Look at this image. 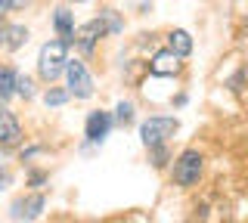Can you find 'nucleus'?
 Returning <instances> with one entry per match:
<instances>
[{"mask_svg":"<svg viewBox=\"0 0 248 223\" xmlns=\"http://www.w3.org/2000/svg\"><path fill=\"white\" fill-rule=\"evenodd\" d=\"M65 62H68V44L59 41V37L56 41H46L41 47V56H37V74H41L46 84H53L65 72Z\"/></svg>","mask_w":248,"mask_h":223,"instance_id":"f257e3e1","label":"nucleus"},{"mask_svg":"<svg viewBox=\"0 0 248 223\" xmlns=\"http://www.w3.org/2000/svg\"><path fill=\"white\" fill-rule=\"evenodd\" d=\"M118 28H121V22H118V16H115V10H106V13H99V19H90L87 25L78 28L72 44H81V50L90 53L99 37L108 34V31H118Z\"/></svg>","mask_w":248,"mask_h":223,"instance_id":"f03ea898","label":"nucleus"},{"mask_svg":"<svg viewBox=\"0 0 248 223\" xmlns=\"http://www.w3.org/2000/svg\"><path fill=\"white\" fill-rule=\"evenodd\" d=\"M177 130H180V121H177V118H165V115H158V118L143 121L140 134H143L146 149H152V146H165L170 136L177 134Z\"/></svg>","mask_w":248,"mask_h":223,"instance_id":"7ed1b4c3","label":"nucleus"},{"mask_svg":"<svg viewBox=\"0 0 248 223\" xmlns=\"http://www.w3.org/2000/svg\"><path fill=\"white\" fill-rule=\"evenodd\" d=\"M202 167H205V161H202V155L196 149L180 152V158L174 161V183L177 186H192V183H199Z\"/></svg>","mask_w":248,"mask_h":223,"instance_id":"20e7f679","label":"nucleus"},{"mask_svg":"<svg viewBox=\"0 0 248 223\" xmlns=\"http://www.w3.org/2000/svg\"><path fill=\"white\" fill-rule=\"evenodd\" d=\"M65 74H68V96L87 99L93 93V81H90V72L84 68V62L68 59V62H65Z\"/></svg>","mask_w":248,"mask_h":223,"instance_id":"39448f33","label":"nucleus"},{"mask_svg":"<svg viewBox=\"0 0 248 223\" xmlns=\"http://www.w3.org/2000/svg\"><path fill=\"white\" fill-rule=\"evenodd\" d=\"M149 72L155 78H174V74L180 72V56L170 53V50H158L152 56V62H149Z\"/></svg>","mask_w":248,"mask_h":223,"instance_id":"423d86ee","label":"nucleus"},{"mask_svg":"<svg viewBox=\"0 0 248 223\" xmlns=\"http://www.w3.org/2000/svg\"><path fill=\"white\" fill-rule=\"evenodd\" d=\"M108 130H112V115H108V112H90V115H87L84 134H87V140H90V143L106 140Z\"/></svg>","mask_w":248,"mask_h":223,"instance_id":"0eeeda50","label":"nucleus"},{"mask_svg":"<svg viewBox=\"0 0 248 223\" xmlns=\"http://www.w3.org/2000/svg\"><path fill=\"white\" fill-rule=\"evenodd\" d=\"M19 140H22V127L16 121V115L0 109V146H16Z\"/></svg>","mask_w":248,"mask_h":223,"instance_id":"6e6552de","label":"nucleus"},{"mask_svg":"<svg viewBox=\"0 0 248 223\" xmlns=\"http://www.w3.org/2000/svg\"><path fill=\"white\" fill-rule=\"evenodd\" d=\"M44 211V195H28L13 202V220H31Z\"/></svg>","mask_w":248,"mask_h":223,"instance_id":"1a4fd4ad","label":"nucleus"},{"mask_svg":"<svg viewBox=\"0 0 248 223\" xmlns=\"http://www.w3.org/2000/svg\"><path fill=\"white\" fill-rule=\"evenodd\" d=\"M25 41H28V28H22V25H6V28H0V47L19 50Z\"/></svg>","mask_w":248,"mask_h":223,"instance_id":"9d476101","label":"nucleus"},{"mask_svg":"<svg viewBox=\"0 0 248 223\" xmlns=\"http://www.w3.org/2000/svg\"><path fill=\"white\" fill-rule=\"evenodd\" d=\"M16 90H19V72L13 65H0V99H13Z\"/></svg>","mask_w":248,"mask_h":223,"instance_id":"9b49d317","label":"nucleus"},{"mask_svg":"<svg viewBox=\"0 0 248 223\" xmlns=\"http://www.w3.org/2000/svg\"><path fill=\"white\" fill-rule=\"evenodd\" d=\"M168 50L170 53H177V56H189V53H192V37L189 34H186L183 31V28H177V31H170L168 34Z\"/></svg>","mask_w":248,"mask_h":223,"instance_id":"f8f14e48","label":"nucleus"},{"mask_svg":"<svg viewBox=\"0 0 248 223\" xmlns=\"http://www.w3.org/2000/svg\"><path fill=\"white\" fill-rule=\"evenodd\" d=\"M56 31H59V41H65V44L75 41V22L68 10H56Z\"/></svg>","mask_w":248,"mask_h":223,"instance_id":"ddd939ff","label":"nucleus"},{"mask_svg":"<svg viewBox=\"0 0 248 223\" xmlns=\"http://www.w3.org/2000/svg\"><path fill=\"white\" fill-rule=\"evenodd\" d=\"M65 99H68V90H46L44 103H46V105H62Z\"/></svg>","mask_w":248,"mask_h":223,"instance_id":"4468645a","label":"nucleus"},{"mask_svg":"<svg viewBox=\"0 0 248 223\" xmlns=\"http://www.w3.org/2000/svg\"><path fill=\"white\" fill-rule=\"evenodd\" d=\"M115 118H118V124H127V121L134 118V105H130V103H121V105H118V115H115Z\"/></svg>","mask_w":248,"mask_h":223,"instance_id":"2eb2a0df","label":"nucleus"},{"mask_svg":"<svg viewBox=\"0 0 248 223\" xmlns=\"http://www.w3.org/2000/svg\"><path fill=\"white\" fill-rule=\"evenodd\" d=\"M16 93L25 96V99H31V93H34V90H31V81H28V78H25V81L19 78V90H16Z\"/></svg>","mask_w":248,"mask_h":223,"instance_id":"dca6fc26","label":"nucleus"},{"mask_svg":"<svg viewBox=\"0 0 248 223\" xmlns=\"http://www.w3.org/2000/svg\"><path fill=\"white\" fill-rule=\"evenodd\" d=\"M6 3H10V10H22V6H28L31 0H6Z\"/></svg>","mask_w":248,"mask_h":223,"instance_id":"f3484780","label":"nucleus"},{"mask_svg":"<svg viewBox=\"0 0 248 223\" xmlns=\"http://www.w3.org/2000/svg\"><path fill=\"white\" fill-rule=\"evenodd\" d=\"M6 183H10V174H6V171H0V189H3Z\"/></svg>","mask_w":248,"mask_h":223,"instance_id":"a211bd4d","label":"nucleus"},{"mask_svg":"<svg viewBox=\"0 0 248 223\" xmlns=\"http://www.w3.org/2000/svg\"><path fill=\"white\" fill-rule=\"evenodd\" d=\"M10 10V3H6V0H0V19H3V13Z\"/></svg>","mask_w":248,"mask_h":223,"instance_id":"6ab92c4d","label":"nucleus"},{"mask_svg":"<svg viewBox=\"0 0 248 223\" xmlns=\"http://www.w3.org/2000/svg\"><path fill=\"white\" fill-rule=\"evenodd\" d=\"M75 3H84V0H75Z\"/></svg>","mask_w":248,"mask_h":223,"instance_id":"aec40b11","label":"nucleus"}]
</instances>
